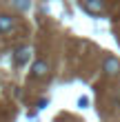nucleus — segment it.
Segmentation results:
<instances>
[{"label": "nucleus", "mask_w": 120, "mask_h": 122, "mask_svg": "<svg viewBox=\"0 0 120 122\" xmlns=\"http://www.w3.org/2000/svg\"><path fill=\"white\" fill-rule=\"evenodd\" d=\"M49 62L47 60H42V58H38L36 62L31 64V78L33 80H45V78H49Z\"/></svg>", "instance_id": "f257e3e1"}, {"label": "nucleus", "mask_w": 120, "mask_h": 122, "mask_svg": "<svg viewBox=\"0 0 120 122\" xmlns=\"http://www.w3.org/2000/svg\"><path fill=\"white\" fill-rule=\"evenodd\" d=\"M102 69L107 76H118L120 73V60L116 56H107V58L102 60Z\"/></svg>", "instance_id": "f03ea898"}, {"label": "nucleus", "mask_w": 120, "mask_h": 122, "mask_svg": "<svg viewBox=\"0 0 120 122\" xmlns=\"http://www.w3.org/2000/svg\"><path fill=\"white\" fill-rule=\"evenodd\" d=\"M82 9L87 13L100 16V13H104V0H82Z\"/></svg>", "instance_id": "7ed1b4c3"}, {"label": "nucleus", "mask_w": 120, "mask_h": 122, "mask_svg": "<svg viewBox=\"0 0 120 122\" xmlns=\"http://www.w3.org/2000/svg\"><path fill=\"white\" fill-rule=\"evenodd\" d=\"M13 29H16V20H13L11 16H7V13H0V33L7 36Z\"/></svg>", "instance_id": "20e7f679"}, {"label": "nucleus", "mask_w": 120, "mask_h": 122, "mask_svg": "<svg viewBox=\"0 0 120 122\" xmlns=\"http://www.w3.org/2000/svg\"><path fill=\"white\" fill-rule=\"evenodd\" d=\"M29 47H22V49H16L13 51V67H22V64L29 60Z\"/></svg>", "instance_id": "39448f33"}, {"label": "nucleus", "mask_w": 120, "mask_h": 122, "mask_svg": "<svg viewBox=\"0 0 120 122\" xmlns=\"http://www.w3.org/2000/svg\"><path fill=\"white\" fill-rule=\"evenodd\" d=\"M11 5H13V9L20 11V13H25V11L31 9V0H11Z\"/></svg>", "instance_id": "423d86ee"}]
</instances>
